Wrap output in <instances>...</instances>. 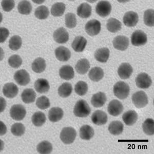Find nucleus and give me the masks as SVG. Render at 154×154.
Here are the masks:
<instances>
[{
	"mask_svg": "<svg viewBox=\"0 0 154 154\" xmlns=\"http://www.w3.org/2000/svg\"><path fill=\"white\" fill-rule=\"evenodd\" d=\"M91 109L85 100H79L75 103L74 109V113L76 117H87L91 114Z\"/></svg>",
	"mask_w": 154,
	"mask_h": 154,
	"instance_id": "f257e3e1",
	"label": "nucleus"
},
{
	"mask_svg": "<svg viewBox=\"0 0 154 154\" xmlns=\"http://www.w3.org/2000/svg\"><path fill=\"white\" fill-rule=\"evenodd\" d=\"M113 92L116 97L121 100H123L128 98L130 94V86L126 83L119 81L115 84Z\"/></svg>",
	"mask_w": 154,
	"mask_h": 154,
	"instance_id": "f03ea898",
	"label": "nucleus"
},
{
	"mask_svg": "<svg viewBox=\"0 0 154 154\" xmlns=\"http://www.w3.org/2000/svg\"><path fill=\"white\" fill-rule=\"evenodd\" d=\"M77 136L75 129L72 127L63 128L60 134V139L65 144H70L74 142Z\"/></svg>",
	"mask_w": 154,
	"mask_h": 154,
	"instance_id": "7ed1b4c3",
	"label": "nucleus"
},
{
	"mask_svg": "<svg viewBox=\"0 0 154 154\" xmlns=\"http://www.w3.org/2000/svg\"><path fill=\"white\" fill-rule=\"evenodd\" d=\"M131 99L134 104L138 109L143 108L149 103L147 95L144 91H137L134 94Z\"/></svg>",
	"mask_w": 154,
	"mask_h": 154,
	"instance_id": "20e7f679",
	"label": "nucleus"
},
{
	"mask_svg": "<svg viewBox=\"0 0 154 154\" xmlns=\"http://www.w3.org/2000/svg\"><path fill=\"white\" fill-rule=\"evenodd\" d=\"M147 42V35L141 30H137L131 35V43L133 45L135 46L144 45Z\"/></svg>",
	"mask_w": 154,
	"mask_h": 154,
	"instance_id": "39448f33",
	"label": "nucleus"
},
{
	"mask_svg": "<svg viewBox=\"0 0 154 154\" xmlns=\"http://www.w3.org/2000/svg\"><path fill=\"white\" fill-rule=\"evenodd\" d=\"M26 110L24 106L21 104H15L12 106L10 110L11 118L16 121H21L24 118Z\"/></svg>",
	"mask_w": 154,
	"mask_h": 154,
	"instance_id": "423d86ee",
	"label": "nucleus"
},
{
	"mask_svg": "<svg viewBox=\"0 0 154 154\" xmlns=\"http://www.w3.org/2000/svg\"><path fill=\"white\" fill-rule=\"evenodd\" d=\"M138 88L141 89H147L152 84V81L150 76L145 72H142L137 75L135 80Z\"/></svg>",
	"mask_w": 154,
	"mask_h": 154,
	"instance_id": "0eeeda50",
	"label": "nucleus"
},
{
	"mask_svg": "<svg viewBox=\"0 0 154 154\" xmlns=\"http://www.w3.org/2000/svg\"><path fill=\"white\" fill-rule=\"evenodd\" d=\"M101 23L97 20L94 19L88 21L85 26L86 33L91 37L98 35L101 30Z\"/></svg>",
	"mask_w": 154,
	"mask_h": 154,
	"instance_id": "6e6552de",
	"label": "nucleus"
},
{
	"mask_svg": "<svg viewBox=\"0 0 154 154\" xmlns=\"http://www.w3.org/2000/svg\"><path fill=\"white\" fill-rule=\"evenodd\" d=\"M112 11V5L109 1H101L97 4L96 11L97 14L104 18L110 14Z\"/></svg>",
	"mask_w": 154,
	"mask_h": 154,
	"instance_id": "1a4fd4ad",
	"label": "nucleus"
},
{
	"mask_svg": "<svg viewBox=\"0 0 154 154\" xmlns=\"http://www.w3.org/2000/svg\"><path fill=\"white\" fill-rule=\"evenodd\" d=\"M123 106L121 102L117 100H113L109 103L107 110L110 115L117 117L120 115L123 111Z\"/></svg>",
	"mask_w": 154,
	"mask_h": 154,
	"instance_id": "9d476101",
	"label": "nucleus"
},
{
	"mask_svg": "<svg viewBox=\"0 0 154 154\" xmlns=\"http://www.w3.org/2000/svg\"><path fill=\"white\" fill-rule=\"evenodd\" d=\"M14 79L16 82L21 86H26L30 81L29 75L24 69L17 71L14 75Z\"/></svg>",
	"mask_w": 154,
	"mask_h": 154,
	"instance_id": "9b49d317",
	"label": "nucleus"
},
{
	"mask_svg": "<svg viewBox=\"0 0 154 154\" xmlns=\"http://www.w3.org/2000/svg\"><path fill=\"white\" fill-rule=\"evenodd\" d=\"M113 46L115 49L119 51H125L127 49L130 40L128 37L124 35H118L115 37L113 40Z\"/></svg>",
	"mask_w": 154,
	"mask_h": 154,
	"instance_id": "f8f14e48",
	"label": "nucleus"
},
{
	"mask_svg": "<svg viewBox=\"0 0 154 154\" xmlns=\"http://www.w3.org/2000/svg\"><path fill=\"white\" fill-rule=\"evenodd\" d=\"M53 37L57 43L64 44L69 40V34L65 28L60 27L54 31Z\"/></svg>",
	"mask_w": 154,
	"mask_h": 154,
	"instance_id": "ddd939ff",
	"label": "nucleus"
},
{
	"mask_svg": "<svg viewBox=\"0 0 154 154\" xmlns=\"http://www.w3.org/2000/svg\"><path fill=\"white\" fill-rule=\"evenodd\" d=\"M123 23L128 27H134L139 21V17L136 12L133 11H128L125 13L123 18Z\"/></svg>",
	"mask_w": 154,
	"mask_h": 154,
	"instance_id": "4468645a",
	"label": "nucleus"
},
{
	"mask_svg": "<svg viewBox=\"0 0 154 154\" xmlns=\"http://www.w3.org/2000/svg\"><path fill=\"white\" fill-rule=\"evenodd\" d=\"M91 119L94 124L100 126L106 123L108 117L107 114L104 112L98 110L93 113Z\"/></svg>",
	"mask_w": 154,
	"mask_h": 154,
	"instance_id": "2eb2a0df",
	"label": "nucleus"
},
{
	"mask_svg": "<svg viewBox=\"0 0 154 154\" xmlns=\"http://www.w3.org/2000/svg\"><path fill=\"white\" fill-rule=\"evenodd\" d=\"M133 72V68L128 63H123L118 69V74L120 78L123 80L130 78Z\"/></svg>",
	"mask_w": 154,
	"mask_h": 154,
	"instance_id": "dca6fc26",
	"label": "nucleus"
},
{
	"mask_svg": "<svg viewBox=\"0 0 154 154\" xmlns=\"http://www.w3.org/2000/svg\"><path fill=\"white\" fill-rule=\"evenodd\" d=\"M54 53L57 59L60 61H67L71 57L70 51L63 46L57 48Z\"/></svg>",
	"mask_w": 154,
	"mask_h": 154,
	"instance_id": "f3484780",
	"label": "nucleus"
},
{
	"mask_svg": "<svg viewBox=\"0 0 154 154\" xmlns=\"http://www.w3.org/2000/svg\"><path fill=\"white\" fill-rule=\"evenodd\" d=\"M19 89L18 86L14 83H8L4 85L3 88L4 95L8 98H14L18 95Z\"/></svg>",
	"mask_w": 154,
	"mask_h": 154,
	"instance_id": "a211bd4d",
	"label": "nucleus"
},
{
	"mask_svg": "<svg viewBox=\"0 0 154 154\" xmlns=\"http://www.w3.org/2000/svg\"><path fill=\"white\" fill-rule=\"evenodd\" d=\"M87 45L86 38L82 36L75 37L72 43V47L77 53H81L84 51Z\"/></svg>",
	"mask_w": 154,
	"mask_h": 154,
	"instance_id": "6ab92c4d",
	"label": "nucleus"
},
{
	"mask_svg": "<svg viewBox=\"0 0 154 154\" xmlns=\"http://www.w3.org/2000/svg\"><path fill=\"white\" fill-rule=\"evenodd\" d=\"M64 115V112L62 109L54 107H52L48 112V119L52 122H57L61 120Z\"/></svg>",
	"mask_w": 154,
	"mask_h": 154,
	"instance_id": "aec40b11",
	"label": "nucleus"
},
{
	"mask_svg": "<svg viewBox=\"0 0 154 154\" xmlns=\"http://www.w3.org/2000/svg\"><path fill=\"white\" fill-rule=\"evenodd\" d=\"M106 100L105 93L100 91L93 95L91 99V103L95 107H101L105 104Z\"/></svg>",
	"mask_w": 154,
	"mask_h": 154,
	"instance_id": "412c9836",
	"label": "nucleus"
},
{
	"mask_svg": "<svg viewBox=\"0 0 154 154\" xmlns=\"http://www.w3.org/2000/svg\"><path fill=\"white\" fill-rule=\"evenodd\" d=\"M138 116L135 110H130L125 112L122 116V119L125 124L128 126L133 125L138 120Z\"/></svg>",
	"mask_w": 154,
	"mask_h": 154,
	"instance_id": "4be33fe9",
	"label": "nucleus"
},
{
	"mask_svg": "<svg viewBox=\"0 0 154 154\" xmlns=\"http://www.w3.org/2000/svg\"><path fill=\"white\" fill-rule=\"evenodd\" d=\"M59 75L63 80H72L75 76L74 69L70 65H64L60 69Z\"/></svg>",
	"mask_w": 154,
	"mask_h": 154,
	"instance_id": "5701e85b",
	"label": "nucleus"
},
{
	"mask_svg": "<svg viewBox=\"0 0 154 154\" xmlns=\"http://www.w3.org/2000/svg\"><path fill=\"white\" fill-rule=\"evenodd\" d=\"M35 91L40 94H44L49 91V83L46 79L40 78L35 81L34 85Z\"/></svg>",
	"mask_w": 154,
	"mask_h": 154,
	"instance_id": "b1692460",
	"label": "nucleus"
},
{
	"mask_svg": "<svg viewBox=\"0 0 154 154\" xmlns=\"http://www.w3.org/2000/svg\"><path fill=\"white\" fill-rule=\"evenodd\" d=\"M109 54L110 51L109 48H103L96 50L94 56L96 60L98 61L101 63H105L109 60Z\"/></svg>",
	"mask_w": 154,
	"mask_h": 154,
	"instance_id": "393cba45",
	"label": "nucleus"
},
{
	"mask_svg": "<svg viewBox=\"0 0 154 154\" xmlns=\"http://www.w3.org/2000/svg\"><path fill=\"white\" fill-rule=\"evenodd\" d=\"M91 7L86 3L81 4L77 8V14L81 18H89L91 14Z\"/></svg>",
	"mask_w": 154,
	"mask_h": 154,
	"instance_id": "a878e982",
	"label": "nucleus"
},
{
	"mask_svg": "<svg viewBox=\"0 0 154 154\" xmlns=\"http://www.w3.org/2000/svg\"><path fill=\"white\" fill-rule=\"evenodd\" d=\"M94 135V130L88 125H84L80 129V137L83 140H91Z\"/></svg>",
	"mask_w": 154,
	"mask_h": 154,
	"instance_id": "bb28decb",
	"label": "nucleus"
},
{
	"mask_svg": "<svg viewBox=\"0 0 154 154\" xmlns=\"http://www.w3.org/2000/svg\"><path fill=\"white\" fill-rule=\"evenodd\" d=\"M36 93L32 88H26L23 91L21 94V98L25 103L29 104L35 102Z\"/></svg>",
	"mask_w": 154,
	"mask_h": 154,
	"instance_id": "cd10ccee",
	"label": "nucleus"
},
{
	"mask_svg": "<svg viewBox=\"0 0 154 154\" xmlns=\"http://www.w3.org/2000/svg\"><path fill=\"white\" fill-rule=\"evenodd\" d=\"M90 67V63L88 60L85 58L79 60L75 66L76 72L80 75H84L88 72Z\"/></svg>",
	"mask_w": 154,
	"mask_h": 154,
	"instance_id": "c85d7f7f",
	"label": "nucleus"
},
{
	"mask_svg": "<svg viewBox=\"0 0 154 154\" xmlns=\"http://www.w3.org/2000/svg\"><path fill=\"white\" fill-rule=\"evenodd\" d=\"M104 71L100 67H95L89 71L88 77L94 82H99L104 77Z\"/></svg>",
	"mask_w": 154,
	"mask_h": 154,
	"instance_id": "c756f323",
	"label": "nucleus"
},
{
	"mask_svg": "<svg viewBox=\"0 0 154 154\" xmlns=\"http://www.w3.org/2000/svg\"><path fill=\"white\" fill-rule=\"evenodd\" d=\"M124 125L120 121H114L109 125L108 130L112 135L118 136L122 133Z\"/></svg>",
	"mask_w": 154,
	"mask_h": 154,
	"instance_id": "7c9ffc66",
	"label": "nucleus"
},
{
	"mask_svg": "<svg viewBox=\"0 0 154 154\" xmlns=\"http://www.w3.org/2000/svg\"><path fill=\"white\" fill-rule=\"evenodd\" d=\"M46 64L43 58H38L32 63V68L33 72L36 73H42L45 70Z\"/></svg>",
	"mask_w": 154,
	"mask_h": 154,
	"instance_id": "2f4dec72",
	"label": "nucleus"
},
{
	"mask_svg": "<svg viewBox=\"0 0 154 154\" xmlns=\"http://www.w3.org/2000/svg\"><path fill=\"white\" fill-rule=\"evenodd\" d=\"M122 24L120 21L115 18H111L107 21L106 27L109 32L112 33H116L120 30Z\"/></svg>",
	"mask_w": 154,
	"mask_h": 154,
	"instance_id": "473e14b6",
	"label": "nucleus"
},
{
	"mask_svg": "<svg viewBox=\"0 0 154 154\" xmlns=\"http://www.w3.org/2000/svg\"><path fill=\"white\" fill-rule=\"evenodd\" d=\"M72 91V84L65 82L62 84L58 89V94L62 98H65L69 96Z\"/></svg>",
	"mask_w": 154,
	"mask_h": 154,
	"instance_id": "72a5a7b5",
	"label": "nucleus"
},
{
	"mask_svg": "<svg viewBox=\"0 0 154 154\" xmlns=\"http://www.w3.org/2000/svg\"><path fill=\"white\" fill-rule=\"evenodd\" d=\"M46 120L45 115L41 112H37L32 116V122L35 126L37 127L42 126L45 123Z\"/></svg>",
	"mask_w": 154,
	"mask_h": 154,
	"instance_id": "f704fd0d",
	"label": "nucleus"
},
{
	"mask_svg": "<svg viewBox=\"0 0 154 154\" xmlns=\"http://www.w3.org/2000/svg\"><path fill=\"white\" fill-rule=\"evenodd\" d=\"M37 149L40 154H50L53 151V145L48 141H43L37 145Z\"/></svg>",
	"mask_w": 154,
	"mask_h": 154,
	"instance_id": "c9c22d12",
	"label": "nucleus"
},
{
	"mask_svg": "<svg viewBox=\"0 0 154 154\" xmlns=\"http://www.w3.org/2000/svg\"><path fill=\"white\" fill-rule=\"evenodd\" d=\"M65 5L63 3L58 2L54 4L51 8V14L54 17H61L65 12Z\"/></svg>",
	"mask_w": 154,
	"mask_h": 154,
	"instance_id": "e433bc0d",
	"label": "nucleus"
},
{
	"mask_svg": "<svg viewBox=\"0 0 154 154\" xmlns=\"http://www.w3.org/2000/svg\"><path fill=\"white\" fill-rule=\"evenodd\" d=\"M144 133L148 136H152L154 134V121L151 118H148L142 125Z\"/></svg>",
	"mask_w": 154,
	"mask_h": 154,
	"instance_id": "4c0bfd02",
	"label": "nucleus"
},
{
	"mask_svg": "<svg viewBox=\"0 0 154 154\" xmlns=\"http://www.w3.org/2000/svg\"><path fill=\"white\" fill-rule=\"evenodd\" d=\"M18 9L20 14L27 15L32 11V6L28 1H22L18 4Z\"/></svg>",
	"mask_w": 154,
	"mask_h": 154,
	"instance_id": "58836bf2",
	"label": "nucleus"
},
{
	"mask_svg": "<svg viewBox=\"0 0 154 154\" xmlns=\"http://www.w3.org/2000/svg\"><path fill=\"white\" fill-rule=\"evenodd\" d=\"M49 14L48 8L44 5L40 6L38 7L35 11V17L38 19H46L48 17Z\"/></svg>",
	"mask_w": 154,
	"mask_h": 154,
	"instance_id": "ea45409f",
	"label": "nucleus"
},
{
	"mask_svg": "<svg viewBox=\"0 0 154 154\" xmlns=\"http://www.w3.org/2000/svg\"><path fill=\"white\" fill-rule=\"evenodd\" d=\"M22 40L19 35H14L11 37L9 41V47L14 51H18L21 48Z\"/></svg>",
	"mask_w": 154,
	"mask_h": 154,
	"instance_id": "a19ab883",
	"label": "nucleus"
},
{
	"mask_svg": "<svg viewBox=\"0 0 154 154\" xmlns=\"http://www.w3.org/2000/svg\"><path fill=\"white\" fill-rule=\"evenodd\" d=\"M144 22L147 26H154V9H149L145 11L144 13Z\"/></svg>",
	"mask_w": 154,
	"mask_h": 154,
	"instance_id": "79ce46f5",
	"label": "nucleus"
},
{
	"mask_svg": "<svg viewBox=\"0 0 154 154\" xmlns=\"http://www.w3.org/2000/svg\"><path fill=\"white\" fill-rule=\"evenodd\" d=\"M75 91L77 95L83 96L86 95L88 91V85L85 82L80 81L75 84Z\"/></svg>",
	"mask_w": 154,
	"mask_h": 154,
	"instance_id": "37998d69",
	"label": "nucleus"
},
{
	"mask_svg": "<svg viewBox=\"0 0 154 154\" xmlns=\"http://www.w3.org/2000/svg\"><path fill=\"white\" fill-rule=\"evenodd\" d=\"M25 131L24 125L21 123H16L11 128V133L16 136L20 137L24 135Z\"/></svg>",
	"mask_w": 154,
	"mask_h": 154,
	"instance_id": "c03bdc74",
	"label": "nucleus"
},
{
	"mask_svg": "<svg viewBox=\"0 0 154 154\" xmlns=\"http://www.w3.org/2000/svg\"><path fill=\"white\" fill-rule=\"evenodd\" d=\"M65 25L68 28H75L77 25V19L75 14L69 12L65 15Z\"/></svg>",
	"mask_w": 154,
	"mask_h": 154,
	"instance_id": "a18cd8bd",
	"label": "nucleus"
},
{
	"mask_svg": "<svg viewBox=\"0 0 154 154\" xmlns=\"http://www.w3.org/2000/svg\"><path fill=\"white\" fill-rule=\"evenodd\" d=\"M36 105L38 109H45L50 107L51 103L48 98L45 96L38 97L36 101Z\"/></svg>",
	"mask_w": 154,
	"mask_h": 154,
	"instance_id": "49530a36",
	"label": "nucleus"
},
{
	"mask_svg": "<svg viewBox=\"0 0 154 154\" xmlns=\"http://www.w3.org/2000/svg\"><path fill=\"white\" fill-rule=\"evenodd\" d=\"M9 66L12 68H18L22 64V59L18 54H14L10 57L8 59Z\"/></svg>",
	"mask_w": 154,
	"mask_h": 154,
	"instance_id": "de8ad7c7",
	"label": "nucleus"
},
{
	"mask_svg": "<svg viewBox=\"0 0 154 154\" xmlns=\"http://www.w3.org/2000/svg\"><path fill=\"white\" fill-rule=\"evenodd\" d=\"M15 5L14 1L12 0H4L2 1L1 6L4 11L6 12H9L14 9Z\"/></svg>",
	"mask_w": 154,
	"mask_h": 154,
	"instance_id": "09e8293b",
	"label": "nucleus"
},
{
	"mask_svg": "<svg viewBox=\"0 0 154 154\" xmlns=\"http://www.w3.org/2000/svg\"><path fill=\"white\" fill-rule=\"evenodd\" d=\"M9 35V32L7 28L5 27L0 28V41L1 43L5 42Z\"/></svg>",
	"mask_w": 154,
	"mask_h": 154,
	"instance_id": "8fccbe9b",
	"label": "nucleus"
},
{
	"mask_svg": "<svg viewBox=\"0 0 154 154\" xmlns=\"http://www.w3.org/2000/svg\"><path fill=\"white\" fill-rule=\"evenodd\" d=\"M7 131V128L5 125L1 121V136L5 135Z\"/></svg>",
	"mask_w": 154,
	"mask_h": 154,
	"instance_id": "3c124183",
	"label": "nucleus"
},
{
	"mask_svg": "<svg viewBox=\"0 0 154 154\" xmlns=\"http://www.w3.org/2000/svg\"><path fill=\"white\" fill-rule=\"evenodd\" d=\"M6 106V101L3 97H1V112H3Z\"/></svg>",
	"mask_w": 154,
	"mask_h": 154,
	"instance_id": "603ef678",
	"label": "nucleus"
}]
</instances>
